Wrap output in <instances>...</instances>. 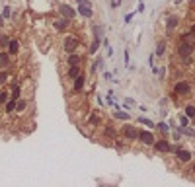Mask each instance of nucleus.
Masks as SVG:
<instances>
[{
    "label": "nucleus",
    "instance_id": "nucleus-5",
    "mask_svg": "<svg viewBox=\"0 0 195 187\" xmlns=\"http://www.w3.org/2000/svg\"><path fill=\"white\" fill-rule=\"evenodd\" d=\"M59 14H61V18H66V20H74L76 18V10H74L72 6H68V4H61L59 6Z\"/></svg>",
    "mask_w": 195,
    "mask_h": 187
},
{
    "label": "nucleus",
    "instance_id": "nucleus-39",
    "mask_svg": "<svg viewBox=\"0 0 195 187\" xmlns=\"http://www.w3.org/2000/svg\"><path fill=\"white\" fill-rule=\"evenodd\" d=\"M111 4H113V8H117V6H119V0H113Z\"/></svg>",
    "mask_w": 195,
    "mask_h": 187
},
{
    "label": "nucleus",
    "instance_id": "nucleus-40",
    "mask_svg": "<svg viewBox=\"0 0 195 187\" xmlns=\"http://www.w3.org/2000/svg\"><path fill=\"white\" fill-rule=\"evenodd\" d=\"M61 2H63V0H61Z\"/></svg>",
    "mask_w": 195,
    "mask_h": 187
},
{
    "label": "nucleus",
    "instance_id": "nucleus-24",
    "mask_svg": "<svg viewBox=\"0 0 195 187\" xmlns=\"http://www.w3.org/2000/svg\"><path fill=\"white\" fill-rule=\"evenodd\" d=\"M4 105H6V113H12V111H16V99H10V101H6L4 103Z\"/></svg>",
    "mask_w": 195,
    "mask_h": 187
},
{
    "label": "nucleus",
    "instance_id": "nucleus-27",
    "mask_svg": "<svg viewBox=\"0 0 195 187\" xmlns=\"http://www.w3.org/2000/svg\"><path fill=\"white\" fill-rule=\"evenodd\" d=\"M164 51H166V43H164V41H160V43H158V47H156V55H158V57H162V55H164Z\"/></svg>",
    "mask_w": 195,
    "mask_h": 187
},
{
    "label": "nucleus",
    "instance_id": "nucleus-32",
    "mask_svg": "<svg viewBox=\"0 0 195 187\" xmlns=\"http://www.w3.org/2000/svg\"><path fill=\"white\" fill-rule=\"evenodd\" d=\"M78 4H80V6H90L92 8V0H76Z\"/></svg>",
    "mask_w": 195,
    "mask_h": 187
},
{
    "label": "nucleus",
    "instance_id": "nucleus-11",
    "mask_svg": "<svg viewBox=\"0 0 195 187\" xmlns=\"http://www.w3.org/2000/svg\"><path fill=\"white\" fill-rule=\"evenodd\" d=\"M176 156L180 162H191V150H181V148H176Z\"/></svg>",
    "mask_w": 195,
    "mask_h": 187
},
{
    "label": "nucleus",
    "instance_id": "nucleus-38",
    "mask_svg": "<svg viewBox=\"0 0 195 187\" xmlns=\"http://www.w3.org/2000/svg\"><path fill=\"white\" fill-rule=\"evenodd\" d=\"M125 66H129V53L125 51Z\"/></svg>",
    "mask_w": 195,
    "mask_h": 187
},
{
    "label": "nucleus",
    "instance_id": "nucleus-30",
    "mask_svg": "<svg viewBox=\"0 0 195 187\" xmlns=\"http://www.w3.org/2000/svg\"><path fill=\"white\" fill-rule=\"evenodd\" d=\"M156 127H158V129H160V131H162V132H168V131H170V127H168V125H166V123H158V125H156Z\"/></svg>",
    "mask_w": 195,
    "mask_h": 187
},
{
    "label": "nucleus",
    "instance_id": "nucleus-17",
    "mask_svg": "<svg viewBox=\"0 0 195 187\" xmlns=\"http://www.w3.org/2000/svg\"><path fill=\"white\" fill-rule=\"evenodd\" d=\"M113 117H115V119H119V121H129L131 115L127 113V111H113Z\"/></svg>",
    "mask_w": 195,
    "mask_h": 187
},
{
    "label": "nucleus",
    "instance_id": "nucleus-15",
    "mask_svg": "<svg viewBox=\"0 0 195 187\" xmlns=\"http://www.w3.org/2000/svg\"><path fill=\"white\" fill-rule=\"evenodd\" d=\"M78 74H80V64H70L68 66V78H70V80H74Z\"/></svg>",
    "mask_w": 195,
    "mask_h": 187
},
{
    "label": "nucleus",
    "instance_id": "nucleus-10",
    "mask_svg": "<svg viewBox=\"0 0 195 187\" xmlns=\"http://www.w3.org/2000/svg\"><path fill=\"white\" fill-rule=\"evenodd\" d=\"M72 82H74V86H72V90H74V94H78V92H80V90H82V88H84V82H86V78H84V74H82V72H80V74H78V76H76V78H74V80H72Z\"/></svg>",
    "mask_w": 195,
    "mask_h": 187
},
{
    "label": "nucleus",
    "instance_id": "nucleus-16",
    "mask_svg": "<svg viewBox=\"0 0 195 187\" xmlns=\"http://www.w3.org/2000/svg\"><path fill=\"white\" fill-rule=\"evenodd\" d=\"M66 62H68V66L70 64H80V62H82V57L78 55V53H70L68 59H66Z\"/></svg>",
    "mask_w": 195,
    "mask_h": 187
},
{
    "label": "nucleus",
    "instance_id": "nucleus-25",
    "mask_svg": "<svg viewBox=\"0 0 195 187\" xmlns=\"http://www.w3.org/2000/svg\"><path fill=\"white\" fill-rule=\"evenodd\" d=\"M99 43H102V39H94L92 41V45H90V53H98V49H99Z\"/></svg>",
    "mask_w": 195,
    "mask_h": 187
},
{
    "label": "nucleus",
    "instance_id": "nucleus-2",
    "mask_svg": "<svg viewBox=\"0 0 195 187\" xmlns=\"http://www.w3.org/2000/svg\"><path fill=\"white\" fill-rule=\"evenodd\" d=\"M191 82H187V80H181V82H178L176 86H174V94L178 95V98H185V95H189L191 94Z\"/></svg>",
    "mask_w": 195,
    "mask_h": 187
},
{
    "label": "nucleus",
    "instance_id": "nucleus-22",
    "mask_svg": "<svg viewBox=\"0 0 195 187\" xmlns=\"http://www.w3.org/2000/svg\"><path fill=\"white\" fill-rule=\"evenodd\" d=\"M99 123H102V121H99V117H98V115H90V117H88V125H90V127H98V125Z\"/></svg>",
    "mask_w": 195,
    "mask_h": 187
},
{
    "label": "nucleus",
    "instance_id": "nucleus-6",
    "mask_svg": "<svg viewBox=\"0 0 195 187\" xmlns=\"http://www.w3.org/2000/svg\"><path fill=\"white\" fill-rule=\"evenodd\" d=\"M6 47H8L6 53H8L10 57H14V55H18V53H20V41H18V39H8Z\"/></svg>",
    "mask_w": 195,
    "mask_h": 187
},
{
    "label": "nucleus",
    "instance_id": "nucleus-21",
    "mask_svg": "<svg viewBox=\"0 0 195 187\" xmlns=\"http://www.w3.org/2000/svg\"><path fill=\"white\" fill-rule=\"evenodd\" d=\"M139 125H144V127H148V129H154L156 125L150 121V119H146V117H139Z\"/></svg>",
    "mask_w": 195,
    "mask_h": 187
},
{
    "label": "nucleus",
    "instance_id": "nucleus-4",
    "mask_svg": "<svg viewBox=\"0 0 195 187\" xmlns=\"http://www.w3.org/2000/svg\"><path fill=\"white\" fill-rule=\"evenodd\" d=\"M137 140H140L144 146H152V144H154V140H156V136L152 135L150 131H139V135H137Z\"/></svg>",
    "mask_w": 195,
    "mask_h": 187
},
{
    "label": "nucleus",
    "instance_id": "nucleus-19",
    "mask_svg": "<svg viewBox=\"0 0 195 187\" xmlns=\"http://www.w3.org/2000/svg\"><path fill=\"white\" fill-rule=\"evenodd\" d=\"M26 107H27V101H26V99H22V98L16 99V111H20V113H22V111H26Z\"/></svg>",
    "mask_w": 195,
    "mask_h": 187
},
{
    "label": "nucleus",
    "instance_id": "nucleus-20",
    "mask_svg": "<svg viewBox=\"0 0 195 187\" xmlns=\"http://www.w3.org/2000/svg\"><path fill=\"white\" fill-rule=\"evenodd\" d=\"M92 31H94V39H103V27L102 26H94Z\"/></svg>",
    "mask_w": 195,
    "mask_h": 187
},
{
    "label": "nucleus",
    "instance_id": "nucleus-36",
    "mask_svg": "<svg viewBox=\"0 0 195 187\" xmlns=\"http://www.w3.org/2000/svg\"><path fill=\"white\" fill-rule=\"evenodd\" d=\"M133 16H135V14H127V16H125V23H129V22H131Z\"/></svg>",
    "mask_w": 195,
    "mask_h": 187
},
{
    "label": "nucleus",
    "instance_id": "nucleus-8",
    "mask_svg": "<svg viewBox=\"0 0 195 187\" xmlns=\"http://www.w3.org/2000/svg\"><path fill=\"white\" fill-rule=\"evenodd\" d=\"M154 146H156V150L158 152H172L174 150V146L168 142V140H154Z\"/></svg>",
    "mask_w": 195,
    "mask_h": 187
},
{
    "label": "nucleus",
    "instance_id": "nucleus-34",
    "mask_svg": "<svg viewBox=\"0 0 195 187\" xmlns=\"http://www.w3.org/2000/svg\"><path fill=\"white\" fill-rule=\"evenodd\" d=\"M180 121H181V125H184V127H187V125H189V119H187V117H185V115H184V117H181V119H180Z\"/></svg>",
    "mask_w": 195,
    "mask_h": 187
},
{
    "label": "nucleus",
    "instance_id": "nucleus-28",
    "mask_svg": "<svg viewBox=\"0 0 195 187\" xmlns=\"http://www.w3.org/2000/svg\"><path fill=\"white\" fill-rule=\"evenodd\" d=\"M185 117L187 119H193V105L189 103V105H185Z\"/></svg>",
    "mask_w": 195,
    "mask_h": 187
},
{
    "label": "nucleus",
    "instance_id": "nucleus-7",
    "mask_svg": "<svg viewBox=\"0 0 195 187\" xmlns=\"http://www.w3.org/2000/svg\"><path fill=\"white\" fill-rule=\"evenodd\" d=\"M123 135H125L127 140H137V135H139V131H137L133 125H123Z\"/></svg>",
    "mask_w": 195,
    "mask_h": 187
},
{
    "label": "nucleus",
    "instance_id": "nucleus-35",
    "mask_svg": "<svg viewBox=\"0 0 195 187\" xmlns=\"http://www.w3.org/2000/svg\"><path fill=\"white\" fill-rule=\"evenodd\" d=\"M8 80V72H2L0 74V82H6Z\"/></svg>",
    "mask_w": 195,
    "mask_h": 187
},
{
    "label": "nucleus",
    "instance_id": "nucleus-13",
    "mask_svg": "<svg viewBox=\"0 0 195 187\" xmlns=\"http://www.w3.org/2000/svg\"><path fill=\"white\" fill-rule=\"evenodd\" d=\"M76 14L84 16V18H92L94 12H92V8H90V6H80V4H78V12H76Z\"/></svg>",
    "mask_w": 195,
    "mask_h": 187
},
{
    "label": "nucleus",
    "instance_id": "nucleus-9",
    "mask_svg": "<svg viewBox=\"0 0 195 187\" xmlns=\"http://www.w3.org/2000/svg\"><path fill=\"white\" fill-rule=\"evenodd\" d=\"M68 26H70V20H66V18H59L55 23H53L55 31H64V30H68Z\"/></svg>",
    "mask_w": 195,
    "mask_h": 187
},
{
    "label": "nucleus",
    "instance_id": "nucleus-12",
    "mask_svg": "<svg viewBox=\"0 0 195 187\" xmlns=\"http://www.w3.org/2000/svg\"><path fill=\"white\" fill-rule=\"evenodd\" d=\"M8 66H10V55L8 53H0V70H6Z\"/></svg>",
    "mask_w": 195,
    "mask_h": 187
},
{
    "label": "nucleus",
    "instance_id": "nucleus-33",
    "mask_svg": "<svg viewBox=\"0 0 195 187\" xmlns=\"http://www.w3.org/2000/svg\"><path fill=\"white\" fill-rule=\"evenodd\" d=\"M99 64H102V59H96V62L92 64V72H96V70L99 68Z\"/></svg>",
    "mask_w": 195,
    "mask_h": 187
},
{
    "label": "nucleus",
    "instance_id": "nucleus-18",
    "mask_svg": "<svg viewBox=\"0 0 195 187\" xmlns=\"http://www.w3.org/2000/svg\"><path fill=\"white\" fill-rule=\"evenodd\" d=\"M10 98H12V99H18V98H22V88H20L18 84H14V86H12V92H10Z\"/></svg>",
    "mask_w": 195,
    "mask_h": 187
},
{
    "label": "nucleus",
    "instance_id": "nucleus-14",
    "mask_svg": "<svg viewBox=\"0 0 195 187\" xmlns=\"http://www.w3.org/2000/svg\"><path fill=\"white\" fill-rule=\"evenodd\" d=\"M176 26H178V18L176 16H170V18L166 20V31L172 33V30H176Z\"/></svg>",
    "mask_w": 195,
    "mask_h": 187
},
{
    "label": "nucleus",
    "instance_id": "nucleus-37",
    "mask_svg": "<svg viewBox=\"0 0 195 187\" xmlns=\"http://www.w3.org/2000/svg\"><path fill=\"white\" fill-rule=\"evenodd\" d=\"M105 78H107V80H115V78H113V74H111V72H105Z\"/></svg>",
    "mask_w": 195,
    "mask_h": 187
},
{
    "label": "nucleus",
    "instance_id": "nucleus-1",
    "mask_svg": "<svg viewBox=\"0 0 195 187\" xmlns=\"http://www.w3.org/2000/svg\"><path fill=\"white\" fill-rule=\"evenodd\" d=\"M193 45L191 41H185V39H181L180 43H178V55L181 57V59H189V57H193Z\"/></svg>",
    "mask_w": 195,
    "mask_h": 187
},
{
    "label": "nucleus",
    "instance_id": "nucleus-29",
    "mask_svg": "<svg viewBox=\"0 0 195 187\" xmlns=\"http://www.w3.org/2000/svg\"><path fill=\"white\" fill-rule=\"evenodd\" d=\"M105 135L111 136V139H115V129L113 127H105Z\"/></svg>",
    "mask_w": 195,
    "mask_h": 187
},
{
    "label": "nucleus",
    "instance_id": "nucleus-23",
    "mask_svg": "<svg viewBox=\"0 0 195 187\" xmlns=\"http://www.w3.org/2000/svg\"><path fill=\"white\" fill-rule=\"evenodd\" d=\"M178 131H180L181 135H185V136H189V139H193V129H191V127H180Z\"/></svg>",
    "mask_w": 195,
    "mask_h": 187
},
{
    "label": "nucleus",
    "instance_id": "nucleus-26",
    "mask_svg": "<svg viewBox=\"0 0 195 187\" xmlns=\"http://www.w3.org/2000/svg\"><path fill=\"white\" fill-rule=\"evenodd\" d=\"M8 98H10V92H6V90H2V92H0V105H4V103L8 101Z\"/></svg>",
    "mask_w": 195,
    "mask_h": 187
},
{
    "label": "nucleus",
    "instance_id": "nucleus-3",
    "mask_svg": "<svg viewBox=\"0 0 195 187\" xmlns=\"http://www.w3.org/2000/svg\"><path fill=\"white\" fill-rule=\"evenodd\" d=\"M78 47H80V39H78V37H66L64 43H63V49L68 53V55L70 53H76Z\"/></svg>",
    "mask_w": 195,
    "mask_h": 187
},
{
    "label": "nucleus",
    "instance_id": "nucleus-31",
    "mask_svg": "<svg viewBox=\"0 0 195 187\" xmlns=\"http://www.w3.org/2000/svg\"><path fill=\"white\" fill-rule=\"evenodd\" d=\"M10 14H12V10H10V6H6L2 10V18H10Z\"/></svg>",
    "mask_w": 195,
    "mask_h": 187
}]
</instances>
